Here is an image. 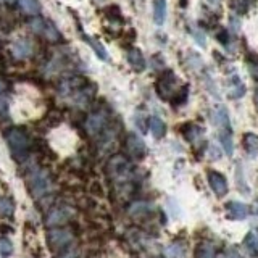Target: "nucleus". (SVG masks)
Returning <instances> with one entry per match:
<instances>
[{
  "label": "nucleus",
  "instance_id": "obj_1",
  "mask_svg": "<svg viewBox=\"0 0 258 258\" xmlns=\"http://www.w3.org/2000/svg\"><path fill=\"white\" fill-rule=\"evenodd\" d=\"M5 139L8 147H10L12 155L16 160H24L29 153V139L24 131H21L20 127H12L8 129L5 134Z\"/></svg>",
  "mask_w": 258,
  "mask_h": 258
},
{
  "label": "nucleus",
  "instance_id": "obj_2",
  "mask_svg": "<svg viewBox=\"0 0 258 258\" xmlns=\"http://www.w3.org/2000/svg\"><path fill=\"white\" fill-rule=\"evenodd\" d=\"M29 28L36 32V34L42 36L44 39H47L48 42H58L61 39L60 31L55 28V24L48 20L44 18H32L29 21Z\"/></svg>",
  "mask_w": 258,
  "mask_h": 258
},
{
  "label": "nucleus",
  "instance_id": "obj_3",
  "mask_svg": "<svg viewBox=\"0 0 258 258\" xmlns=\"http://www.w3.org/2000/svg\"><path fill=\"white\" fill-rule=\"evenodd\" d=\"M177 79L173 71H165L157 81V92L163 100H169L177 92Z\"/></svg>",
  "mask_w": 258,
  "mask_h": 258
},
{
  "label": "nucleus",
  "instance_id": "obj_4",
  "mask_svg": "<svg viewBox=\"0 0 258 258\" xmlns=\"http://www.w3.org/2000/svg\"><path fill=\"white\" fill-rule=\"evenodd\" d=\"M29 187H31V192L34 197L44 196V194H47L52 187L50 176H48V173L44 171V169H39V171L32 173L31 179H29Z\"/></svg>",
  "mask_w": 258,
  "mask_h": 258
},
{
  "label": "nucleus",
  "instance_id": "obj_5",
  "mask_svg": "<svg viewBox=\"0 0 258 258\" xmlns=\"http://www.w3.org/2000/svg\"><path fill=\"white\" fill-rule=\"evenodd\" d=\"M107 126H108V118L102 111L95 113V115H91L87 119V123H86V129H87V133L91 136L100 134L102 131L107 129Z\"/></svg>",
  "mask_w": 258,
  "mask_h": 258
},
{
  "label": "nucleus",
  "instance_id": "obj_6",
  "mask_svg": "<svg viewBox=\"0 0 258 258\" xmlns=\"http://www.w3.org/2000/svg\"><path fill=\"white\" fill-rule=\"evenodd\" d=\"M208 182H210V187L213 189V192L218 197H223L228 194V181H226V177L221 173L208 171Z\"/></svg>",
  "mask_w": 258,
  "mask_h": 258
},
{
  "label": "nucleus",
  "instance_id": "obj_7",
  "mask_svg": "<svg viewBox=\"0 0 258 258\" xmlns=\"http://www.w3.org/2000/svg\"><path fill=\"white\" fill-rule=\"evenodd\" d=\"M110 173L113 177H124L127 176L129 173V161L121 157V155H116L110 160Z\"/></svg>",
  "mask_w": 258,
  "mask_h": 258
},
{
  "label": "nucleus",
  "instance_id": "obj_8",
  "mask_svg": "<svg viewBox=\"0 0 258 258\" xmlns=\"http://www.w3.org/2000/svg\"><path fill=\"white\" fill-rule=\"evenodd\" d=\"M228 91H229V97L234 100L242 99L245 95V84L237 75H231L228 78Z\"/></svg>",
  "mask_w": 258,
  "mask_h": 258
},
{
  "label": "nucleus",
  "instance_id": "obj_9",
  "mask_svg": "<svg viewBox=\"0 0 258 258\" xmlns=\"http://www.w3.org/2000/svg\"><path fill=\"white\" fill-rule=\"evenodd\" d=\"M126 149L131 153L133 157L141 158L145 155V144L142 142V139L136 134H127L126 137Z\"/></svg>",
  "mask_w": 258,
  "mask_h": 258
},
{
  "label": "nucleus",
  "instance_id": "obj_10",
  "mask_svg": "<svg viewBox=\"0 0 258 258\" xmlns=\"http://www.w3.org/2000/svg\"><path fill=\"white\" fill-rule=\"evenodd\" d=\"M126 58H127V63L131 64V68L134 71L142 73L145 70V58H144V55H142V52L139 50V48H136V47L129 48Z\"/></svg>",
  "mask_w": 258,
  "mask_h": 258
},
{
  "label": "nucleus",
  "instance_id": "obj_11",
  "mask_svg": "<svg viewBox=\"0 0 258 258\" xmlns=\"http://www.w3.org/2000/svg\"><path fill=\"white\" fill-rule=\"evenodd\" d=\"M12 53L16 56V58H28V56L32 53V47H31V42L28 39H18L15 40L12 44Z\"/></svg>",
  "mask_w": 258,
  "mask_h": 258
},
{
  "label": "nucleus",
  "instance_id": "obj_12",
  "mask_svg": "<svg viewBox=\"0 0 258 258\" xmlns=\"http://www.w3.org/2000/svg\"><path fill=\"white\" fill-rule=\"evenodd\" d=\"M71 234L67 231H52L48 234V242L52 247H64L71 242Z\"/></svg>",
  "mask_w": 258,
  "mask_h": 258
},
{
  "label": "nucleus",
  "instance_id": "obj_13",
  "mask_svg": "<svg viewBox=\"0 0 258 258\" xmlns=\"http://www.w3.org/2000/svg\"><path fill=\"white\" fill-rule=\"evenodd\" d=\"M242 144H244V149H245L248 157H256L258 155V136L256 134L245 133L244 139H242Z\"/></svg>",
  "mask_w": 258,
  "mask_h": 258
},
{
  "label": "nucleus",
  "instance_id": "obj_14",
  "mask_svg": "<svg viewBox=\"0 0 258 258\" xmlns=\"http://www.w3.org/2000/svg\"><path fill=\"white\" fill-rule=\"evenodd\" d=\"M153 21L158 26L165 23L166 20V0H153Z\"/></svg>",
  "mask_w": 258,
  "mask_h": 258
},
{
  "label": "nucleus",
  "instance_id": "obj_15",
  "mask_svg": "<svg viewBox=\"0 0 258 258\" xmlns=\"http://www.w3.org/2000/svg\"><path fill=\"white\" fill-rule=\"evenodd\" d=\"M229 212V216L234 218V220H244V218L248 215V208L247 205L240 204V202H229L228 205H226Z\"/></svg>",
  "mask_w": 258,
  "mask_h": 258
},
{
  "label": "nucleus",
  "instance_id": "obj_16",
  "mask_svg": "<svg viewBox=\"0 0 258 258\" xmlns=\"http://www.w3.org/2000/svg\"><path fill=\"white\" fill-rule=\"evenodd\" d=\"M149 127H150V133L155 139H161L165 134H166V124L163 119H160L158 116H152L149 118Z\"/></svg>",
  "mask_w": 258,
  "mask_h": 258
},
{
  "label": "nucleus",
  "instance_id": "obj_17",
  "mask_svg": "<svg viewBox=\"0 0 258 258\" xmlns=\"http://www.w3.org/2000/svg\"><path fill=\"white\" fill-rule=\"evenodd\" d=\"M215 121H216V126L220 127V131H223V129H231L229 115H228V111H226L224 107L216 108V111H215Z\"/></svg>",
  "mask_w": 258,
  "mask_h": 258
},
{
  "label": "nucleus",
  "instance_id": "obj_18",
  "mask_svg": "<svg viewBox=\"0 0 258 258\" xmlns=\"http://www.w3.org/2000/svg\"><path fill=\"white\" fill-rule=\"evenodd\" d=\"M220 141H221V145L226 152V155H232L234 144H232V131L231 129H223V131H220Z\"/></svg>",
  "mask_w": 258,
  "mask_h": 258
},
{
  "label": "nucleus",
  "instance_id": "obj_19",
  "mask_svg": "<svg viewBox=\"0 0 258 258\" xmlns=\"http://www.w3.org/2000/svg\"><path fill=\"white\" fill-rule=\"evenodd\" d=\"M83 37H84V40H87V44L92 47V50L95 52V55L99 56L100 60H103V61H108V60H110V56H108L107 50H105V47H103L100 42H97V40H94V39H91V37H87V36H83Z\"/></svg>",
  "mask_w": 258,
  "mask_h": 258
},
{
  "label": "nucleus",
  "instance_id": "obj_20",
  "mask_svg": "<svg viewBox=\"0 0 258 258\" xmlns=\"http://www.w3.org/2000/svg\"><path fill=\"white\" fill-rule=\"evenodd\" d=\"M244 245L252 256H258V236L255 232H248L244 239Z\"/></svg>",
  "mask_w": 258,
  "mask_h": 258
},
{
  "label": "nucleus",
  "instance_id": "obj_21",
  "mask_svg": "<svg viewBox=\"0 0 258 258\" xmlns=\"http://www.w3.org/2000/svg\"><path fill=\"white\" fill-rule=\"evenodd\" d=\"M20 7L24 13L28 15H39L40 13V4L37 0H18Z\"/></svg>",
  "mask_w": 258,
  "mask_h": 258
},
{
  "label": "nucleus",
  "instance_id": "obj_22",
  "mask_svg": "<svg viewBox=\"0 0 258 258\" xmlns=\"http://www.w3.org/2000/svg\"><path fill=\"white\" fill-rule=\"evenodd\" d=\"M182 134L185 136V139L187 141H196L197 137L202 134V131H200V127L199 126H196L194 123H185L184 126H182Z\"/></svg>",
  "mask_w": 258,
  "mask_h": 258
},
{
  "label": "nucleus",
  "instance_id": "obj_23",
  "mask_svg": "<svg viewBox=\"0 0 258 258\" xmlns=\"http://www.w3.org/2000/svg\"><path fill=\"white\" fill-rule=\"evenodd\" d=\"M196 256L197 258H216V252L212 244H200Z\"/></svg>",
  "mask_w": 258,
  "mask_h": 258
},
{
  "label": "nucleus",
  "instance_id": "obj_24",
  "mask_svg": "<svg viewBox=\"0 0 258 258\" xmlns=\"http://www.w3.org/2000/svg\"><path fill=\"white\" fill-rule=\"evenodd\" d=\"M187 95H189V87L187 86H182V89H177V92L171 97V99H174L173 105H176V107L184 105L185 100H187Z\"/></svg>",
  "mask_w": 258,
  "mask_h": 258
},
{
  "label": "nucleus",
  "instance_id": "obj_25",
  "mask_svg": "<svg viewBox=\"0 0 258 258\" xmlns=\"http://www.w3.org/2000/svg\"><path fill=\"white\" fill-rule=\"evenodd\" d=\"M12 252H13L12 242L8 240L7 237H0V255L8 256V255H12Z\"/></svg>",
  "mask_w": 258,
  "mask_h": 258
},
{
  "label": "nucleus",
  "instance_id": "obj_26",
  "mask_svg": "<svg viewBox=\"0 0 258 258\" xmlns=\"http://www.w3.org/2000/svg\"><path fill=\"white\" fill-rule=\"evenodd\" d=\"M107 15L110 16L111 20H115V18L121 20V12H119V8H118V7H115V5L107 8Z\"/></svg>",
  "mask_w": 258,
  "mask_h": 258
},
{
  "label": "nucleus",
  "instance_id": "obj_27",
  "mask_svg": "<svg viewBox=\"0 0 258 258\" xmlns=\"http://www.w3.org/2000/svg\"><path fill=\"white\" fill-rule=\"evenodd\" d=\"M8 116V100L0 97V118Z\"/></svg>",
  "mask_w": 258,
  "mask_h": 258
},
{
  "label": "nucleus",
  "instance_id": "obj_28",
  "mask_svg": "<svg viewBox=\"0 0 258 258\" xmlns=\"http://www.w3.org/2000/svg\"><path fill=\"white\" fill-rule=\"evenodd\" d=\"M216 39L218 40H221V42L224 44V45H228V40H229V34L226 32L224 29H221L220 32H218V36H216Z\"/></svg>",
  "mask_w": 258,
  "mask_h": 258
},
{
  "label": "nucleus",
  "instance_id": "obj_29",
  "mask_svg": "<svg viewBox=\"0 0 258 258\" xmlns=\"http://www.w3.org/2000/svg\"><path fill=\"white\" fill-rule=\"evenodd\" d=\"M248 68H250V73H252L253 79H256V81H258V61H256V63L248 61Z\"/></svg>",
  "mask_w": 258,
  "mask_h": 258
},
{
  "label": "nucleus",
  "instance_id": "obj_30",
  "mask_svg": "<svg viewBox=\"0 0 258 258\" xmlns=\"http://www.w3.org/2000/svg\"><path fill=\"white\" fill-rule=\"evenodd\" d=\"M226 258H240V256L237 255L236 250H228V255H226Z\"/></svg>",
  "mask_w": 258,
  "mask_h": 258
},
{
  "label": "nucleus",
  "instance_id": "obj_31",
  "mask_svg": "<svg viewBox=\"0 0 258 258\" xmlns=\"http://www.w3.org/2000/svg\"><path fill=\"white\" fill-rule=\"evenodd\" d=\"M234 24V31H237L239 29V21H237V18H231V26Z\"/></svg>",
  "mask_w": 258,
  "mask_h": 258
},
{
  "label": "nucleus",
  "instance_id": "obj_32",
  "mask_svg": "<svg viewBox=\"0 0 258 258\" xmlns=\"http://www.w3.org/2000/svg\"><path fill=\"white\" fill-rule=\"evenodd\" d=\"M5 89H7V83H5L4 79H0V94H2Z\"/></svg>",
  "mask_w": 258,
  "mask_h": 258
},
{
  "label": "nucleus",
  "instance_id": "obj_33",
  "mask_svg": "<svg viewBox=\"0 0 258 258\" xmlns=\"http://www.w3.org/2000/svg\"><path fill=\"white\" fill-rule=\"evenodd\" d=\"M253 100H255V107H256V110H258V89L255 91V97H253Z\"/></svg>",
  "mask_w": 258,
  "mask_h": 258
},
{
  "label": "nucleus",
  "instance_id": "obj_34",
  "mask_svg": "<svg viewBox=\"0 0 258 258\" xmlns=\"http://www.w3.org/2000/svg\"><path fill=\"white\" fill-rule=\"evenodd\" d=\"M179 4H181L182 8H185V7H187V4H189V0H179Z\"/></svg>",
  "mask_w": 258,
  "mask_h": 258
},
{
  "label": "nucleus",
  "instance_id": "obj_35",
  "mask_svg": "<svg viewBox=\"0 0 258 258\" xmlns=\"http://www.w3.org/2000/svg\"><path fill=\"white\" fill-rule=\"evenodd\" d=\"M210 2H212V4H215V5H216V4H220L221 0H210Z\"/></svg>",
  "mask_w": 258,
  "mask_h": 258
}]
</instances>
